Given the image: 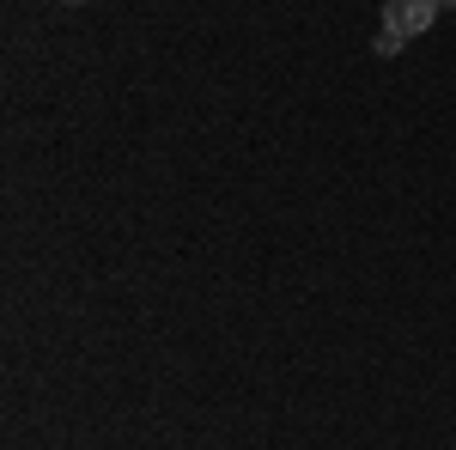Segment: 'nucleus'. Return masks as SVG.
I'll return each instance as SVG.
<instances>
[{
    "mask_svg": "<svg viewBox=\"0 0 456 450\" xmlns=\"http://www.w3.org/2000/svg\"><path fill=\"white\" fill-rule=\"evenodd\" d=\"M438 12H444L438 0H384V25L402 37H426L438 25Z\"/></svg>",
    "mask_w": 456,
    "mask_h": 450,
    "instance_id": "1",
    "label": "nucleus"
},
{
    "mask_svg": "<svg viewBox=\"0 0 456 450\" xmlns=\"http://www.w3.org/2000/svg\"><path fill=\"white\" fill-rule=\"evenodd\" d=\"M402 43H408V37H402V31H389V25H384L378 37H371V49H378V61H389V55H402Z\"/></svg>",
    "mask_w": 456,
    "mask_h": 450,
    "instance_id": "2",
    "label": "nucleus"
},
{
    "mask_svg": "<svg viewBox=\"0 0 456 450\" xmlns=\"http://www.w3.org/2000/svg\"><path fill=\"white\" fill-rule=\"evenodd\" d=\"M438 6H456V0H438Z\"/></svg>",
    "mask_w": 456,
    "mask_h": 450,
    "instance_id": "3",
    "label": "nucleus"
}]
</instances>
